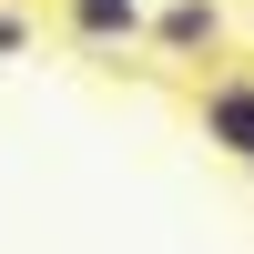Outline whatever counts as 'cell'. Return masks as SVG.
Masks as SVG:
<instances>
[{
    "label": "cell",
    "instance_id": "1",
    "mask_svg": "<svg viewBox=\"0 0 254 254\" xmlns=\"http://www.w3.org/2000/svg\"><path fill=\"white\" fill-rule=\"evenodd\" d=\"M193 122H203V142L224 163H254V71H214L193 92Z\"/></svg>",
    "mask_w": 254,
    "mask_h": 254
},
{
    "label": "cell",
    "instance_id": "2",
    "mask_svg": "<svg viewBox=\"0 0 254 254\" xmlns=\"http://www.w3.org/2000/svg\"><path fill=\"white\" fill-rule=\"evenodd\" d=\"M142 0H61V41H81V51H132L142 41Z\"/></svg>",
    "mask_w": 254,
    "mask_h": 254
},
{
    "label": "cell",
    "instance_id": "3",
    "mask_svg": "<svg viewBox=\"0 0 254 254\" xmlns=\"http://www.w3.org/2000/svg\"><path fill=\"white\" fill-rule=\"evenodd\" d=\"M142 41L153 51H224V0H163L142 20Z\"/></svg>",
    "mask_w": 254,
    "mask_h": 254
},
{
    "label": "cell",
    "instance_id": "4",
    "mask_svg": "<svg viewBox=\"0 0 254 254\" xmlns=\"http://www.w3.org/2000/svg\"><path fill=\"white\" fill-rule=\"evenodd\" d=\"M31 41H41V20L20 10V0H0V61H10V51H31Z\"/></svg>",
    "mask_w": 254,
    "mask_h": 254
}]
</instances>
